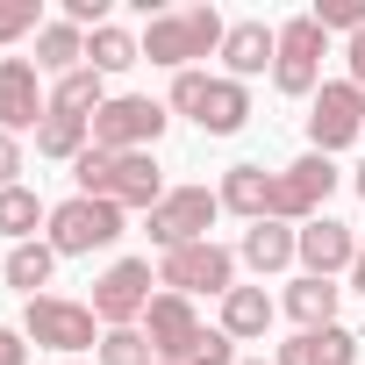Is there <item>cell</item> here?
<instances>
[{
    "instance_id": "13",
    "label": "cell",
    "mask_w": 365,
    "mask_h": 365,
    "mask_svg": "<svg viewBox=\"0 0 365 365\" xmlns=\"http://www.w3.org/2000/svg\"><path fill=\"white\" fill-rule=\"evenodd\" d=\"M143 336H150L158 358H179V365H187L194 344H201V315H194V301H187V294H158L150 315H143Z\"/></svg>"
},
{
    "instance_id": "20",
    "label": "cell",
    "mask_w": 365,
    "mask_h": 365,
    "mask_svg": "<svg viewBox=\"0 0 365 365\" xmlns=\"http://www.w3.org/2000/svg\"><path fill=\"white\" fill-rule=\"evenodd\" d=\"M208 136H237L244 122H251V93H244V79H215L208 86V101H201V115H194Z\"/></svg>"
},
{
    "instance_id": "30",
    "label": "cell",
    "mask_w": 365,
    "mask_h": 365,
    "mask_svg": "<svg viewBox=\"0 0 365 365\" xmlns=\"http://www.w3.org/2000/svg\"><path fill=\"white\" fill-rule=\"evenodd\" d=\"M29 29H43V0H0V43H15Z\"/></svg>"
},
{
    "instance_id": "12",
    "label": "cell",
    "mask_w": 365,
    "mask_h": 365,
    "mask_svg": "<svg viewBox=\"0 0 365 365\" xmlns=\"http://www.w3.org/2000/svg\"><path fill=\"white\" fill-rule=\"evenodd\" d=\"M43 115H51V93L36 58H0V129L22 136V129H43Z\"/></svg>"
},
{
    "instance_id": "38",
    "label": "cell",
    "mask_w": 365,
    "mask_h": 365,
    "mask_svg": "<svg viewBox=\"0 0 365 365\" xmlns=\"http://www.w3.org/2000/svg\"><path fill=\"white\" fill-rule=\"evenodd\" d=\"M237 365H265V358H237Z\"/></svg>"
},
{
    "instance_id": "10",
    "label": "cell",
    "mask_w": 365,
    "mask_h": 365,
    "mask_svg": "<svg viewBox=\"0 0 365 365\" xmlns=\"http://www.w3.org/2000/svg\"><path fill=\"white\" fill-rule=\"evenodd\" d=\"M165 108L158 101H143V93H115V101H101V115H93V150H150L158 136H165Z\"/></svg>"
},
{
    "instance_id": "31",
    "label": "cell",
    "mask_w": 365,
    "mask_h": 365,
    "mask_svg": "<svg viewBox=\"0 0 365 365\" xmlns=\"http://www.w3.org/2000/svg\"><path fill=\"white\" fill-rule=\"evenodd\" d=\"M208 86H215L208 72H172V108H179V115H201V101H208Z\"/></svg>"
},
{
    "instance_id": "22",
    "label": "cell",
    "mask_w": 365,
    "mask_h": 365,
    "mask_svg": "<svg viewBox=\"0 0 365 365\" xmlns=\"http://www.w3.org/2000/svg\"><path fill=\"white\" fill-rule=\"evenodd\" d=\"M36 150H43V158H72V165H79V158L93 150V115H58V108H51V115H43V129H36Z\"/></svg>"
},
{
    "instance_id": "34",
    "label": "cell",
    "mask_w": 365,
    "mask_h": 365,
    "mask_svg": "<svg viewBox=\"0 0 365 365\" xmlns=\"http://www.w3.org/2000/svg\"><path fill=\"white\" fill-rule=\"evenodd\" d=\"M29 358V344H22V329H0V365H22Z\"/></svg>"
},
{
    "instance_id": "35",
    "label": "cell",
    "mask_w": 365,
    "mask_h": 365,
    "mask_svg": "<svg viewBox=\"0 0 365 365\" xmlns=\"http://www.w3.org/2000/svg\"><path fill=\"white\" fill-rule=\"evenodd\" d=\"M344 58H351V86H365V29L351 36V51H344Z\"/></svg>"
},
{
    "instance_id": "8",
    "label": "cell",
    "mask_w": 365,
    "mask_h": 365,
    "mask_svg": "<svg viewBox=\"0 0 365 365\" xmlns=\"http://www.w3.org/2000/svg\"><path fill=\"white\" fill-rule=\"evenodd\" d=\"M329 194H336V165L322 150H308L287 172H272V222H315Z\"/></svg>"
},
{
    "instance_id": "3",
    "label": "cell",
    "mask_w": 365,
    "mask_h": 365,
    "mask_svg": "<svg viewBox=\"0 0 365 365\" xmlns=\"http://www.w3.org/2000/svg\"><path fill=\"white\" fill-rule=\"evenodd\" d=\"M322 22L315 15H294V22H279V58H272V86L287 93V101H315V86H322Z\"/></svg>"
},
{
    "instance_id": "21",
    "label": "cell",
    "mask_w": 365,
    "mask_h": 365,
    "mask_svg": "<svg viewBox=\"0 0 365 365\" xmlns=\"http://www.w3.org/2000/svg\"><path fill=\"white\" fill-rule=\"evenodd\" d=\"M86 65V29H72V22H43L36 29V72H79Z\"/></svg>"
},
{
    "instance_id": "14",
    "label": "cell",
    "mask_w": 365,
    "mask_h": 365,
    "mask_svg": "<svg viewBox=\"0 0 365 365\" xmlns=\"http://www.w3.org/2000/svg\"><path fill=\"white\" fill-rule=\"evenodd\" d=\"M301 265H308V279H336L358 265V237L336 215H315V222H301Z\"/></svg>"
},
{
    "instance_id": "2",
    "label": "cell",
    "mask_w": 365,
    "mask_h": 365,
    "mask_svg": "<svg viewBox=\"0 0 365 365\" xmlns=\"http://www.w3.org/2000/svg\"><path fill=\"white\" fill-rule=\"evenodd\" d=\"M222 36H230V22L215 8H172V15H150L143 58L165 72H194V58H222Z\"/></svg>"
},
{
    "instance_id": "18",
    "label": "cell",
    "mask_w": 365,
    "mask_h": 365,
    "mask_svg": "<svg viewBox=\"0 0 365 365\" xmlns=\"http://www.w3.org/2000/svg\"><path fill=\"white\" fill-rule=\"evenodd\" d=\"M215 201H222L230 215H244V222H265V215H272V172H265V165H230L222 187H215Z\"/></svg>"
},
{
    "instance_id": "36",
    "label": "cell",
    "mask_w": 365,
    "mask_h": 365,
    "mask_svg": "<svg viewBox=\"0 0 365 365\" xmlns=\"http://www.w3.org/2000/svg\"><path fill=\"white\" fill-rule=\"evenodd\" d=\"M351 287L365 294V237H358V265H351Z\"/></svg>"
},
{
    "instance_id": "24",
    "label": "cell",
    "mask_w": 365,
    "mask_h": 365,
    "mask_svg": "<svg viewBox=\"0 0 365 365\" xmlns=\"http://www.w3.org/2000/svg\"><path fill=\"white\" fill-rule=\"evenodd\" d=\"M86 65H93L101 79H108V72H129V65H143V36H129V29L108 22V29L86 36Z\"/></svg>"
},
{
    "instance_id": "27",
    "label": "cell",
    "mask_w": 365,
    "mask_h": 365,
    "mask_svg": "<svg viewBox=\"0 0 365 365\" xmlns=\"http://www.w3.org/2000/svg\"><path fill=\"white\" fill-rule=\"evenodd\" d=\"M36 222H51V208H43L29 187H0V237L29 244V230H36Z\"/></svg>"
},
{
    "instance_id": "29",
    "label": "cell",
    "mask_w": 365,
    "mask_h": 365,
    "mask_svg": "<svg viewBox=\"0 0 365 365\" xmlns=\"http://www.w3.org/2000/svg\"><path fill=\"white\" fill-rule=\"evenodd\" d=\"M308 15L322 22V36H329V29H344V36H358V29H365V0H315Z\"/></svg>"
},
{
    "instance_id": "37",
    "label": "cell",
    "mask_w": 365,
    "mask_h": 365,
    "mask_svg": "<svg viewBox=\"0 0 365 365\" xmlns=\"http://www.w3.org/2000/svg\"><path fill=\"white\" fill-rule=\"evenodd\" d=\"M351 187H358V201H365V165H358V179H351Z\"/></svg>"
},
{
    "instance_id": "39",
    "label": "cell",
    "mask_w": 365,
    "mask_h": 365,
    "mask_svg": "<svg viewBox=\"0 0 365 365\" xmlns=\"http://www.w3.org/2000/svg\"><path fill=\"white\" fill-rule=\"evenodd\" d=\"M158 365H179V358H158Z\"/></svg>"
},
{
    "instance_id": "32",
    "label": "cell",
    "mask_w": 365,
    "mask_h": 365,
    "mask_svg": "<svg viewBox=\"0 0 365 365\" xmlns=\"http://www.w3.org/2000/svg\"><path fill=\"white\" fill-rule=\"evenodd\" d=\"M187 365H237V336L201 329V344H194V358H187Z\"/></svg>"
},
{
    "instance_id": "15",
    "label": "cell",
    "mask_w": 365,
    "mask_h": 365,
    "mask_svg": "<svg viewBox=\"0 0 365 365\" xmlns=\"http://www.w3.org/2000/svg\"><path fill=\"white\" fill-rule=\"evenodd\" d=\"M272 365H358V336H351L344 322H329V329H294Z\"/></svg>"
},
{
    "instance_id": "11",
    "label": "cell",
    "mask_w": 365,
    "mask_h": 365,
    "mask_svg": "<svg viewBox=\"0 0 365 365\" xmlns=\"http://www.w3.org/2000/svg\"><path fill=\"white\" fill-rule=\"evenodd\" d=\"M222 215V201L208 187H172L158 208H150V244L158 251H187V244H208V222Z\"/></svg>"
},
{
    "instance_id": "5",
    "label": "cell",
    "mask_w": 365,
    "mask_h": 365,
    "mask_svg": "<svg viewBox=\"0 0 365 365\" xmlns=\"http://www.w3.org/2000/svg\"><path fill=\"white\" fill-rule=\"evenodd\" d=\"M150 301H158V294H150V258H115V265L93 279V301H86V308H93L108 329H136V322L150 315Z\"/></svg>"
},
{
    "instance_id": "16",
    "label": "cell",
    "mask_w": 365,
    "mask_h": 365,
    "mask_svg": "<svg viewBox=\"0 0 365 365\" xmlns=\"http://www.w3.org/2000/svg\"><path fill=\"white\" fill-rule=\"evenodd\" d=\"M272 58H279V29H265V22H230V36H222L230 79H258Z\"/></svg>"
},
{
    "instance_id": "23",
    "label": "cell",
    "mask_w": 365,
    "mask_h": 365,
    "mask_svg": "<svg viewBox=\"0 0 365 365\" xmlns=\"http://www.w3.org/2000/svg\"><path fill=\"white\" fill-rule=\"evenodd\" d=\"M336 294H344L336 279H308V272H301V279L287 287V315H294L301 329H329V322H336Z\"/></svg>"
},
{
    "instance_id": "9",
    "label": "cell",
    "mask_w": 365,
    "mask_h": 365,
    "mask_svg": "<svg viewBox=\"0 0 365 365\" xmlns=\"http://www.w3.org/2000/svg\"><path fill=\"white\" fill-rule=\"evenodd\" d=\"M158 287L165 294H230L237 287V251H222L215 237L208 244H187V251H165V265H158Z\"/></svg>"
},
{
    "instance_id": "4",
    "label": "cell",
    "mask_w": 365,
    "mask_h": 365,
    "mask_svg": "<svg viewBox=\"0 0 365 365\" xmlns=\"http://www.w3.org/2000/svg\"><path fill=\"white\" fill-rule=\"evenodd\" d=\"M115 237H122V208H115V201H86V194H72V201L51 208V251H58V258L108 251Z\"/></svg>"
},
{
    "instance_id": "26",
    "label": "cell",
    "mask_w": 365,
    "mask_h": 365,
    "mask_svg": "<svg viewBox=\"0 0 365 365\" xmlns=\"http://www.w3.org/2000/svg\"><path fill=\"white\" fill-rule=\"evenodd\" d=\"M101 101H108V93H101V72H93V65H79V72H65V79L51 86V108H58V115H101Z\"/></svg>"
},
{
    "instance_id": "1",
    "label": "cell",
    "mask_w": 365,
    "mask_h": 365,
    "mask_svg": "<svg viewBox=\"0 0 365 365\" xmlns=\"http://www.w3.org/2000/svg\"><path fill=\"white\" fill-rule=\"evenodd\" d=\"M72 179H79V194H86V201H115L122 215H129V208L150 215V208L172 194L150 150H86V158L72 165Z\"/></svg>"
},
{
    "instance_id": "40",
    "label": "cell",
    "mask_w": 365,
    "mask_h": 365,
    "mask_svg": "<svg viewBox=\"0 0 365 365\" xmlns=\"http://www.w3.org/2000/svg\"><path fill=\"white\" fill-rule=\"evenodd\" d=\"M65 365H79V358H65Z\"/></svg>"
},
{
    "instance_id": "19",
    "label": "cell",
    "mask_w": 365,
    "mask_h": 365,
    "mask_svg": "<svg viewBox=\"0 0 365 365\" xmlns=\"http://www.w3.org/2000/svg\"><path fill=\"white\" fill-rule=\"evenodd\" d=\"M272 294L265 287H230L222 294V336H237V344H251V336H265L272 329Z\"/></svg>"
},
{
    "instance_id": "6",
    "label": "cell",
    "mask_w": 365,
    "mask_h": 365,
    "mask_svg": "<svg viewBox=\"0 0 365 365\" xmlns=\"http://www.w3.org/2000/svg\"><path fill=\"white\" fill-rule=\"evenodd\" d=\"M93 322H101V315H93L86 301H65V294H36V301L22 308V336H36L43 351H65V358H72V351H86V344L101 351Z\"/></svg>"
},
{
    "instance_id": "17",
    "label": "cell",
    "mask_w": 365,
    "mask_h": 365,
    "mask_svg": "<svg viewBox=\"0 0 365 365\" xmlns=\"http://www.w3.org/2000/svg\"><path fill=\"white\" fill-rule=\"evenodd\" d=\"M237 258H244L251 272H287V265L301 258V230L265 215V222H251V230H244V251H237Z\"/></svg>"
},
{
    "instance_id": "33",
    "label": "cell",
    "mask_w": 365,
    "mask_h": 365,
    "mask_svg": "<svg viewBox=\"0 0 365 365\" xmlns=\"http://www.w3.org/2000/svg\"><path fill=\"white\" fill-rule=\"evenodd\" d=\"M0 187H22V136L0 129Z\"/></svg>"
},
{
    "instance_id": "28",
    "label": "cell",
    "mask_w": 365,
    "mask_h": 365,
    "mask_svg": "<svg viewBox=\"0 0 365 365\" xmlns=\"http://www.w3.org/2000/svg\"><path fill=\"white\" fill-rule=\"evenodd\" d=\"M101 365H158V351H150L143 329H108L101 336Z\"/></svg>"
},
{
    "instance_id": "7",
    "label": "cell",
    "mask_w": 365,
    "mask_h": 365,
    "mask_svg": "<svg viewBox=\"0 0 365 365\" xmlns=\"http://www.w3.org/2000/svg\"><path fill=\"white\" fill-rule=\"evenodd\" d=\"M358 136H365V86L322 79L315 101H308V143L329 158V150H344V143H358Z\"/></svg>"
},
{
    "instance_id": "25",
    "label": "cell",
    "mask_w": 365,
    "mask_h": 365,
    "mask_svg": "<svg viewBox=\"0 0 365 365\" xmlns=\"http://www.w3.org/2000/svg\"><path fill=\"white\" fill-rule=\"evenodd\" d=\"M0 272H8V287H22V294L36 301V287H51V272H58V251H51V244H15Z\"/></svg>"
}]
</instances>
